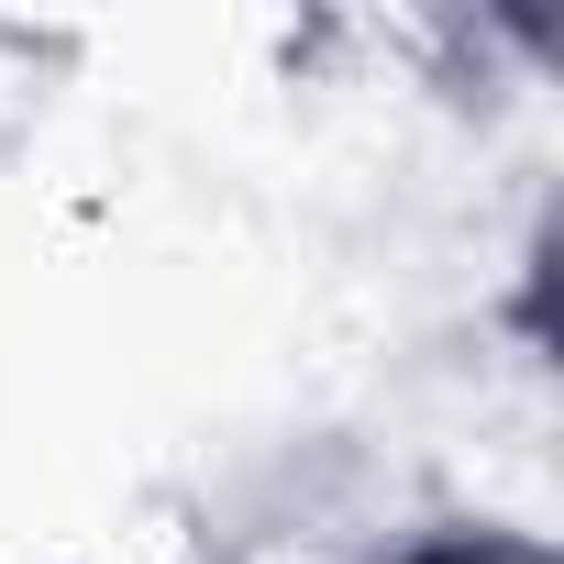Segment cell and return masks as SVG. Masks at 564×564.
<instances>
[{"mask_svg": "<svg viewBox=\"0 0 564 564\" xmlns=\"http://www.w3.org/2000/svg\"><path fill=\"white\" fill-rule=\"evenodd\" d=\"M366 564H553V542L531 520H421V531L377 542Z\"/></svg>", "mask_w": 564, "mask_h": 564, "instance_id": "obj_1", "label": "cell"}]
</instances>
